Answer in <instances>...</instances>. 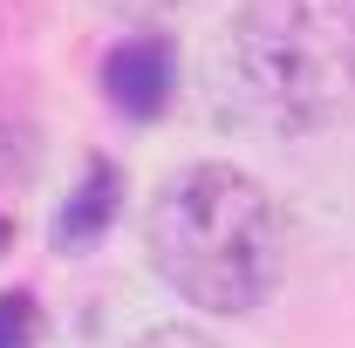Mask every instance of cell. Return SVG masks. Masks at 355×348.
<instances>
[{
    "mask_svg": "<svg viewBox=\"0 0 355 348\" xmlns=\"http://www.w3.org/2000/svg\"><path fill=\"white\" fill-rule=\"evenodd\" d=\"M212 89L239 130H335L355 110V0H239L212 42Z\"/></svg>",
    "mask_w": 355,
    "mask_h": 348,
    "instance_id": "obj_1",
    "label": "cell"
},
{
    "mask_svg": "<svg viewBox=\"0 0 355 348\" xmlns=\"http://www.w3.org/2000/svg\"><path fill=\"white\" fill-rule=\"evenodd\" d=\"M144 253L178 301L205 314H253L287 273L280 205L239 164H178L144 205Z\"/></svg>",
    "mask_w": 355,
    "mask_h": 348,
    "instance_id": "obj_2",
    "label": "cell"
},
{
    "mask_svg": "<svg viewBox=\"0 0 355 348\" xmlns=\"http://www.w3.org/2000/svg\"><path fill=\"white\" fill-rule=\"evenodd\" d=\"M96 82H103V103H110L116 116L157 123V116L171 110V96H178V48H171V35H157V28L116 35V42L103 48V62H96Z\"/></svg>",
    "mask_w": 355,
    "mask_h": 348,
    "instance_id": "obj_3",
    "label": "cell"
},
{
    "mask_svg": "<svg viewBox=\"0 0 355 348\" xmlns=\"http://www.w3.org/2000/svg\"><path fill=\"white\" fill-rule=\"evenodd\" d=\"M116 212H123V164L89 157L83 184L69 191V205H62L55 225H48L55 253H89V246H103V239H110V225H116Z\"/></svg>",
    "mask_w": 355,
    "mask_h": 348,
    "instance_id": "obj_4",
    "label": "cell"
},
{
    "mask_svg": "<svg viewBox=\"0 0 355 348\" xmlns=\"http://www.w3.org/2000/svg\"><path fill=\"white\" fill-rule=\"evenodd\" d=\"M35 157H42L35 123H21V116L0 110V191H7V184H28V177H35Z\"/></svg>",
    "mask_w": 355,
    "mask_h": 348,
    "instance_id": "obj_5",
    "label": "cell"
},
{
    "mask_svg": "<svg viewBox=\"0 0 355 348\" xmlns=\"http://www.w3.org/2000/svg\"><path fill=\"white\" fill-rule=\"evenodd\" d=\"M42 335V307L28 294H0V348H35Z\"/></svg>",
    "mask_w": 355,
    "mask_h": 348,
    "instance_id": "obj_6",
    "label": "cell"
},
{
    "mask_svg": "<svg viewBox=\"0 0 355 348\" xmlns=\"http://www.w3.org/2000/svg\"><path fill=\"white\" fill-rule=\"evenodd\" d=\"M137 348H219V335H205L198 321H157L137 335Z\"/></svg>",
    "mask_w": 355,
    "mask_h": 348,
    "instance_id": "obj_7",
    "label": "cell"
},
{
    "mask_svg": "<svg viewBox=\"0 0 355 348\" xmlns=\"http://www.w3.org/2000/svg\"><path fill=\"white\" fill-rule=\"evenodd\" d=\"M96 7H110V14H116V21H130V28H157L164 14L191 7V0H96Z\"/></svg>",
    "mask_w": 355,
    "mask_h": 348,
    "instance_id": "obj_8",
    "label": "cell"
},
{
    "mask_svg": "<svg viewBox=\"0 0 355 348\" xmlns=\"http://www.w3.org/2000/svg\"><path fill=\"white\" fill-rule=\"evenodd\" d=\"M7 246H14V218L0 212V253H7Z\"/></svg>",
    "mask_w": 355,
    "mask_h": 348,
    "instance_id": "obj_9",
    "label": "cell"
}]
</instances>
